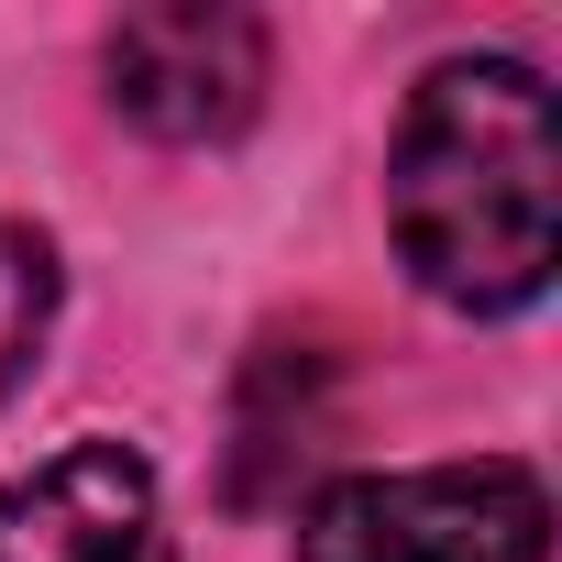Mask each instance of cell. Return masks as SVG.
<instances>
[{
  "instance_id": "5",
  "label": "cell",
  "mask_w": 562,
  "mask_h": 562,
  "mask_svg": "<svg viewBox=\"0 0 562 562\" xmlns=\"http://www.w3.org/2000/svg\"><path fill=\"white\" fill-rule=\"evenodd\" d=\"M45 331H56V243L23 232V221H0V397L34 375Z\"/></svg>"
},
{
  "instance_id": "3",
  "label": "cell",
  "mask_w": 562,
  "mask_h": 562,
  "mask_svg": "<svg viewBox=\"0 0 562 562\" xmlns=\"http://www.w3.org/2000/svg\"><path fill=\"white\" fill-rule=\"evenodd\" d=\"M111 111L155 144H232L265 100V23L232 0H155L122 12L100 45Z\"/></svg>"
},
{
  "instance_id": "1",
  "label": "cell",
  "mask_w": 562,
  "mask_h": 562,
  "mask_svg": "<svg viewBox=\"0 0 562 562\" xmlns=\"http://www.w3.org/2000/svg\"><path fill=\"white\" fill-rule=\"evenodd\" d=\"M386 221L408 276L463 310L507 321L551 288L562 254V122L518 56H452L408 89L386 155Z\"/></svg>"
},
{
  "instance_id": "2",
  "label": "cell",
  "mask_w": 562,
  "mask_h": 562,
  "mask_svg": "<svg viewBox=\"0 0 562 562\" xmlns=\"http://www.w3.org/2000/svg\"><path fill=\"white\" fill-rule=\"evenodd\" d=\"M551 496L529 463H419L342 474L299 518V562H540Z\"/></svg>"
},
{
  "instance_id": "4",
  "label": "cell",
  "mask_w": 562,
  "mask_h": 562,
  "mask_svg": "<svg viewBox=\"0 0 562 562\" xmlns=\"http://www.w3.org/2000/svg\"><path fill=\"white\" fill-rule=\"evenodd\" d=\"M0 562H155V474L122 441H78L0 485Z\"/></svg>"
}]
</instances>
